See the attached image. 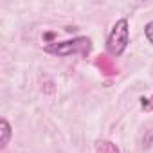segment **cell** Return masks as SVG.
<instances>
[{
    "label": "cell",
    "mask_w": 153,
    "mask_h": 153,
    "mask_svg": "<svg viewBox=\"0 0 153 153\" xmlns=\"http://www.w3.org/2000/svg\"><path fill=\"white\" fill-rule=\"evenodd\" d=\"M92 49V42L87 36H78L67 42H52L45 45V52L56 56H70V54H83L87 56Z\"/></svg>",
    "instance_id": "6da1fadb"
},
{
    "label": "cell",
    "mask_w": 153,
    "mask_h": 153,
    "mask_svg": "<svg viewBox=\"0 0 153 153\" xmlns=\"http://www.w3.org/2000/svg\"><path fill=\"white\" fill-rule=\"evenodd\" d=\"M130 43V25L126 18H121L114 24L108 38H106V51L112 56H121Z\"/></svg>",
    "instance_id": "7a4b0ae2"
},
{
    "label": "cell",
    "mask_w": 153,
    "mask_h": 153,
    "mask_svg": "<svg viewBox=\"0 0 153 153\" xmlns=\"http://www.w3.org/2000/svg\"><path fill=\"white\" fill-rule=\"evenodd\" d=\"M96 65H97V68L105 74V76H115L119 70H117V67H115V63L112 61V58H108L106 54H99L97 58H96Z\"/></svg>",
    "instance_id": "3957f363"
},
{
    "label": "cell",
    "mask_w": 153,
    "mask_h": 153,
    "mask_svg": "<svg viewBox=\"0 0 153 153\" xmlns=\"http://www.w3.org/2000/svg\"><path fill=\"white\" fill-rule=\"evenodd\" d=\"M11 124L7 123V119H0V148H6L9 144V139H11Z\"/></svg>",
    "instance_id": "277c9868"
},
{
    "label": "cell",
    "mask_w": 153,
    "mask_h": 153,
    "mask_svg": "<svg viewBox=\"0 0 153 153\" xmlns=\"http://www.w3.org/2000/svg\"><path fill=\"white\" fill-rule=\"evenodd\" d=\"M96 153H121V151L110 140H97L96 142Z\"/></svg>",
    "instance_id": "5b68a950"
},
{
    "label": "cell",
    "mask_w": 153,
    "mask_h": 153,
    "mask_svg": "<svg viewBox=\"0 0 153 153\" xmlns=\"http://www.w3.org/2000/svg\"><path fill=\"white\" fill-rule=\"evenodd\" d=\"M144 34H146L148 42H149V43L153 45V20L146 24V27H144Z\"/></svg>",
    "instance_id": "8992f818"
}]
</instances>
